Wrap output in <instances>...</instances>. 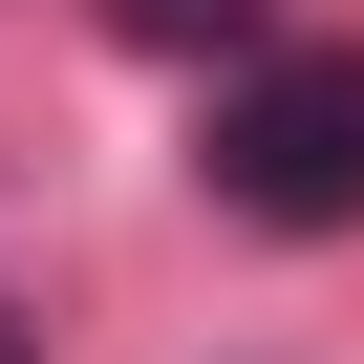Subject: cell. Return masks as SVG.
Instances as JSON below:
<instances>
[{"mask_svg":"<svg viewBox=\"0 0 364 364\" xmlns=\"http://www.w3.org/2000/svg\"><path fill=\"white\" fill-rule=\"evenodd\" d=\"M193 171H215V215H257V236H364V43L257 65Z\"/></svg>","mask_w":364,"mask_h":364,"instance_id":"cell-1","label":"cell"},{"mask_svg":"<svg viewBox=\"0 0 364 364\" xmlns=\"http://www.w3.org/2000/svg\"><path fill=\"white\" fill-rule=\"evenodd\" d=\"M107 22H129V43H236L257 0H107Z\"/></svg>","mask_w":364,"mask_h":364,"instance_id":"cell-2","label":"cell"},{"mask_svg":"<svg viewBox=\"0 0 364 364\" xmlns=\"http://www.w3.org/2000/svg\"><path fill=\"white\" fill-rule=\"evenodd\" d=\"M0 364H43V321H22V300H0Z\"/></svg>","mask_w":364,"mask_h":364,"instance_id":"cell-3","label":"cell"}]
</instances>
